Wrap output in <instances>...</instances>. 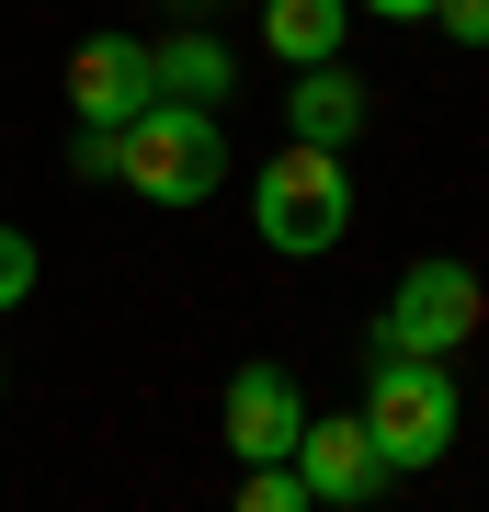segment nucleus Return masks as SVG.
<instances>
[{"label":"nucleus","instance_id":"obj_1","mask_svg":"<svg viewBox=\"0 0 489 512\" xmlns=\"http://www.w3.org/2000/svg\"><path fill=\"white\" fill-rule=\"evenodd\" d=\"M251 228H262V251H285V262H319L330 239L353 228V171H342V148H273V160L251 171Z\"/></svg>","mask_w":489,"mask_h":512},{"label":"nucleus","instance_id":"obj_2","mask_svg":"<svg viewBox=\"0 0 489 512\" xmlns=\"http://www.w3.org/2000/svg\"><path fill=\"white\" fill-rule=\"evenodd\" d=\"M364 433H376L387 478H421L455 456V421H467V399H455V365H410V353H376V387H364Z\"/></svg>","mask_w":489,"mask_h":512},{"label":"nucleus","instance_id":"obj_3","mask_svg":"<svg viewBox=\"0 0 489 512\" xmlns=\"http://www.w3.org/2000/svg\"><path fill=\"white\" fill-rule=\"evenodd\" d=\"M217 183H228V126H217V114H194V103H148L137 126H126V194H137V205L182 217V205H205Z\"/></svg>","mask_w":489,"mask_h":512},{"label":"nucleus","instance_id":"obj_4","mask_svg":"<svg viewBox=\"0 0 489 512\" xmlns=\"http://www.w3.org/2000/svg\"><path fill=\"white\" fill-rule=\"evenodd\" d=\"M489 319V285L467 262H410L399 296L376 308V353H410V365H444V353H467Z\"/></svg>","mask_w":489,"mask_h":512},{"label":"nucleus","instance_id":"obj_5","mask_svg":"<svg viewBox=\"0 0 489 512\" xmlns=\"http://www.w3.org/2000/svg\"><path fill=\"white\" fill-rule=\"evenodd\" d=\"M217 433L239 467H296V433H308V399H296L285 365H239L228 399H217Z\"/></svg>","mask_w":489,"mask_h":512},{"label":"nucleus","instance_id":"obj_6","mask_svg":"<svg viewBox=\"0 0 489 512\" xmlns=\"http://www.w3.org/2000/svg\"><path fill=\"white\" fill-rule=\"evenodd\" d=\"M148 103H160L148 35H80L69 46V114H80V126H114V137H126Z\"/></svg>","mask_w":489,"mask_h":512},{"label":"nucleus","instance_id":"obj_7","mask_svg":"<svg viewBox=\"0 0 489 512\" xmlns=\"http://www.w3.org/2000/svg\"><path fill=\"white\" fill-rule=\"evenodd\" d=\"M296 478H308L319 512H364V501L387 490V456H376V433H364L353 410H308V433H296Z\"/></svg>","mask_w":489,"mask_h":512},{"label":"nucleus","instance_id":"obj_8","mask_svg":"<svg viewBox=\"0 0 489 512\" xmlns=\"http://www.w3.org/2000/svg\"><path fill=\"white\" fill-rule=\"evenodd\" d=\"M364 126H376V92H364L342 57H330V69H296V80H285V137H296V148H353Z\"/></svg>","mask_w":489,"mask_h":512},{"label":"nucleus","instance_id":"obj_9","mask_svg":"<svg viewBox=\"0 0 489 512\" xmlns=\"http://www.w3.org/2000/svg\"><path fill=\"white\" fill-rule=\"evenodd\" d=\"M148 69H160V103L228 114V80H239V57H228L217 35H160V46H148Z\"/></svg>","mask_w":489,"mask_h":512},{"label":"nucleus","instance_id":"obj_10","mask_svg":"<svg viewBox=\"0 0 489 512\" xmlns=\"http://www.w3.org/2000/svg\"><path fill=\"white\" fill-rule=\"evenodd\" d=\"M342 35H353V0H262V46L285 69H330Z\"/></svg>","mask_w":489,"mask_h":512},{"label":"nucleus","instance_id":"obj_11","mask_svg":"<svg viewBox=\"0 0 489 512\" xmlns=\"http://www.w3.org/2000/svg\"><path fill=\"white\" fill-rule=\"evenodd\" d=\"M239 512H319V501H308L296 467H251V478H239Z\"/></svg>","mask_w":489,"mask_h":512},{"label":"nucleus","instance_id":"obj_12","mask_svg":"<svg viewBox=\"0 0 489 512\" xmlns=\"http://www.w3.org/2000/svg\"><path fill=\"white\" fill-rule=\"evenodd\" d=\"M69 171H80V183H126V137H114V126H80L69 137Z\"/></svg>","mask_w":489,"mask_h":512},{"label":"nucleus","instance_id":"obj_13","mask_svg":"<svg viewBox=\"0 0 489 512\" xmlns=\"http://www.w3.org/2000/svg\"><path fill=\"white\" fill-rule=\"evenodd\" d=\"M23 296H35V239H23V228H0V319H12Z\"/></svg>","mask_w":489,"mask_h":512},{"label":"nucleus","instance_id":"obj_14","mask_svg":"<svg viewBox=\"0 0 489 512\" xmlns=\"http://www.w3.org/2000/svg\"><path fill=\"white\" fill-rule=\"evenodd\" d=\"M433 23H444L455 46H489V0H433Z\"/></svg>","mask_w":489,"mask_h":512},{"label":"nucleus","instance_id":"obj_15","mask_svg":"<svg viewBox=\"0 0 489 512\" xmlns=\"http://www.w3.org/2000/svg\"><path fill=\"white\" fill-rule=\"evenodd\" d=\"M353 12H376V23H433V0H353Z\"/></svg>","mask_w":489,"mask_h":512},{"label":"nucleus","instance_id":"obj_16","mask_svg":"<svg viewBox=\"0 0 489 512\" xmlns=\"http://www.w3.org/2000/svg\"><path fill=\"white\" fill-rule=\"evenodd\" d=\"M0 387H12V365H0Z\"/></svg>","mask_w":489,"mask_h":512}]
</instances>
